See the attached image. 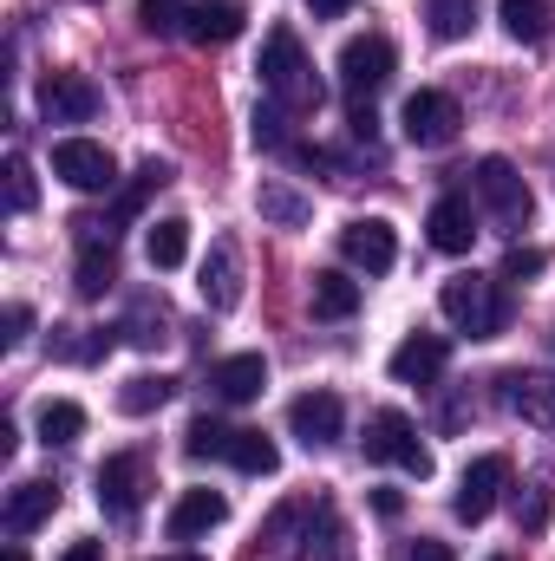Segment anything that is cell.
<instances>
[{"label": "cell", "instance_id": "cell-8", "mask_svg": "<svg viewBox=\"0 0 555 561\" xmlns=\"http://www.w3.org/2000/svg\"><path fill=\"white\" fill-rule=\"evenodd\" d=\"M457 125H464V112H457L451 92H412L406 112H399V131H406V144H418V150H444V144L457 138Z\"/></svg>", "mask_w": 555, "mask_h": 561}, {"label": "cell", "instance_id": "cell-18", "mask_svg": "<svg viewBox=\"0 0 555 561\" xmlns=\"http://www.w3.org/2000/svg\"><path fill=\"white\" fill-rule=\"evenodd\" d=\"M503 405L536 431H555V379L550 373H510L503 379Z\"/></svg>", "mask_w": 555, "mask_h": 561}, {"label": "cell", "instance_id": "cell-41", "mask_svg": "<svg viewBox=\"0 0 555 561\" xmlns=\"http://www.w3.org/2000/svg\"><path fill=\"white\" fill-rule=\"evenodd\" d=\"M373 510H380V516H399V510H406V496H399V490H373Z\"/></svg>", "mask_w": 555, "mask_h": 561}, {"label": "cell", "instance_id": "cell-12", "mask_svg": "<svg viewBox=\"0 0 555 561\" xmlns=\"http://www.w3.org/2000/svg\"><path fill=\"white\" fill-rule=\"evenodd\" d=\"M340 255H347L353 268H366V275H386V268L399 262L393 222H386V216H360V222H347V229H340Z\"/></svg>", "mask_w": 555, "mask_h": 561}, {"label": "cell", "instance_id": "cell-32", "mask_svg": "<svg viewBox=\"0 0 555 561\" xmlns=\"http://www.w3.org/2000/svg\"><path fill=\"white\" fill-rule=\"evenodd\" d=\"M550 516H555V483H550V477H536V483L523 490V503H517V523H523L530 536H543V529H550Z\"/></svg>", "mask_w": 555, "mask_h": 561}, {"label": "cell", "instance_id": "cell-29", "mask_svg": "<svg viewBox=\"0 0 555 561\" xmlns=\"http://www.w3.org/2000/svg\"><path fill=\"white\" fill-rule=\"evenodd\" d=\"M424 20L438 39H464L477 26V0H424Z\"/></svg>", "mask_w": 555, "mask_h": 561}, {"label": "cell", "instance_id": "cell-26", "mask_svg": "<svg viewBox=\"0 0 555 561\" xmlns=\"http://www.w3.org/2000/svg\"><path fill=\"white\" fill-rule=\"evenodd\" d=\"M170 392H177V379H163V373H138V379H125V386H118V412L144 419V412L170 405Z\"/></svg>", "mask_w": 555, "mask_h": 561}, {"label": "cell", "instance_id": "cell-23", "mask_svg": "<svg viewBox=\"0 0 555 561\" xmlns=\"http://www.w3.org/2000/svg\"><path fill=\"white\" fill-rule=\"evenodd\" d=\"M256 209H262V222H281V229H301V222L314 216V203H307L301 190H287V183H275V176H269V183L256 190Z\"/></svg>", "mask_w": 555, "mask_h": 561}, {"label": "cell", "instance_id": "cell-34", "mask_svg": "<svg viewBox=\"0 0 555 561\" xmlns=\"http://www.w3.org/2000/svg\"><path fill=\"white\" fill-rule=\"evenodd\" d=\"M39 203V190H33V170H26V157H7V209L13 216H26Z\"/></svg>", "mask_w": 555, "mask_h": 561}, {"label": "cell", "instance_id": "cell-1", "mask_svg": "<svg viewBox=\"0 0 555 561\" xmlns=\"http://www.w3.org/2000/svg\"><path fill=\"white\" fill-rule=\"evenodd\" d=\"M256 72H262V85L275 92L281 112H314V105H320V79H314V59H307V46H301L294 26H269Z\"/></svg>", "mask_w": 555, "mask_h": 561}, {"label": "cell", "instance_id": "cell-4", "mask_svg": "<svg viewBox=\"0 0 555 561\" xmlns=\"http://www.w3.org/2000/svg\"><path fill=\"white\" fill-rule=\"evenodd\" d=\"M366 457L373 463H399L418 483L431 477V450L418 444V424L406 412H373V424H366Z\"/></svg>", "mask_w": 555, "mask_h": 561}, {"label": "cell", "instance_id": "cell-24", "mask_svg": "<svg viewBox=\"0 0 555 561\" xmlns=\"http://www.w3.org/2000/svg\"><path fill=\"white\" fill-rule=\"evenodd\" d=\"M497 13H503V33H510V39L543 46V33H550V0H497Z\"/></svg>", "mask_w": 555, "mask_h": 561}, {"label": "cell", "instance_id": "cell-10", "mask_svg": "<svg viewBox=\"0 0 555 561\" xmlns=\"http://www.w3.org/2000/svg\"><path fill=\"white\" fill-rule=\"evenodd\" d=\"M99 85L86 79V72H46L39 79V112L53 118V125H86V118H99Z\"/></svg>", "mask_w": 555, "mask_h": 561}, {"label": "cell", "instance_id": "cell-28", "mask_svg": "<svg viewBox=\"0 0 555 561\" xmlns=\"http://www.w3.org/2000/svg\"><path fill=\"white\" fill-rule=\"evenodd\" d=\"M86 431V405H72V399H46L39 405V444L53 450V444H72Z\"/></svg>", "mask_w": 555, "mask_h": 561}, {"label": "cell", "instance_id": "cell-38", "mask_svg": "<svg viewBox=\"0 0 555 561\" xmlns=\"http://www.w3.org/2000/svg\"><path fill=\"white\" fill-rule=\"evenodd\" d=\"M26 327H33V307H26V300H13V307H7V333H0V340H7V346H20V340H26Z\"/></svg>", "mask_w": 555, "mask_h": 561}, {"label": "cell", "instance_id": "cell-39", "mask_svg": "<svg viewBox=\"0 0 555 561\" xmlns=\"http://www.w3.org/2000/svg\"><path fill=\"white\" fill-rule=\"evenodd\" d=\"M399 561H451V549H444V542H431V536H418V542H412Z\"/></svg>", "mask_w": 555, "mask_h": 561}, {"label": "cell", "instance_id": "cell-43", "mask_svg": "<svg viewBox=\"0 0 555 561\" xmlns=\"http://www.w3.org/2000/svg\"><path fill=\"white\" fill-rule=\"evenodd\" d=\"M0 561H26V549H20V542H13V549H7V556H0Z\"/></svg>", "mask_w": 555, "mask_h": 561}, {"label": "cell", "instance_id": "cell-17", "mask_svg": "<svg viewBox=\"0 0 555 561\" xmlns=\"http://www.w3.org/2000/svg\"><path fill=\"white\" fill-rule=\"evenodd\" d=\"M242 26H249L242 0H196V7H183V33H190L196 46H229Z\"/></svg>", "mask_w": 555, "mask_h": 561}, {"label": "cell", "instance_id": "cell-7", "mask_svg": "<svg viewBox=\"0 0 555 561\" xmlns=\"http://www.w3.org/2000/svg\"><path fill=\"white\" fill-rule=\"evenodd\" d=\"M503 483H510V457H497V450H484V457H471V463H464V477H457V496H451V516H457V523H484V516L497 510V496H503Z\"/></svg>", "mask_w": 555, "mask_h": 561}, {"label": "cell", "instance_id": "cell-30", "mask_svg": "<svg viewBox=\"0 0 555 561\" xmlns=\"http://www.w3.org/2000/svg\"><path fill=\"white\" fill-rule=\"evenodd\" d=\"M229 444H236V431L216 419H190V431H183V450L203 463V457H229Z\"/></svg>", "mask_w": 555, "mask_h": 561}, {"label": "cell", "instance_id": "cell-19", "mask_svg": "<svg viewBox=\"0 0 555 561\" xmlns=\"http://www.w3.org/2000/svg\"><path fill=\"white\" fill-rule=\"evenodd\" d=\"M53 510H59V490H53V483H13V490H7V510H0V529L20 542V536H33Z\"/></svg>", "mask_w": 555, "mask_h": 561}, {"label": "cell", "instance_id": "cell-2", "mask_svg": "<svg viewBox=\"0 0 555 561\" xmlns=\"http://www.w3.org/2000/svg\"><path fill=\"white\" fill-rule=\"evenodd\" d=\"M438 307H444V320H451L457 333H471V340H497V333L510 327V300L497 294V280H484V275H451L444 294H438Z\"/></svg>", "mask_w": 555, "mask_h": 561}, {"label": "cell", "instance_id": "cell-25", "mask_svg": "<svg viewBox=\"0 0 555 561\" xmlns=\"http://www.w3.org/2000/svg\"><path fill=\"white\" fill-rule=\"evenodd\" d=\"M112 280H118V249H112V242H86V255H79V280H72V287H79L86 300H99Z\"/></svg>", "mask_w": 555, "mask_h": 561}, {"label": "cell", "instance_id": "cell-20", "mask_svg": "<svg viewBox=\"0 0 555 561\" xmlns=\"http://www.w3.org/2000/svg\"><path fill=\"white\" fill-rule=\"evenodd\" d=\"M444 359H451V346H444L438 333H412V340L393 346V379H399V386H431V379L444 373Z\"/></svg>", "mask_w": 555, "mask_h": 561}, {"label": "cell", "instance_id": "cell-27", "mask_svg": "<svg viewBox=\"0 0 555 561\" xmlns=\"http://www.w3.org/2000/svg\"><path fill=\"white\" fill-rule=\"evenodd\" d=\"M229 463H236L242 477H275L281 450H275V437H262V431H236V444H229Z\"/></svg>", "mask_w": 555, "mask_h": 561}, {"label": "cell", "instance_id": "cell-45", "mask_svg": "<svg viewBox=\"0 0 555 561\" xmlns=\"http://www.w3.org/2000/svg\"><path fill=\"white\" fill-rule=\"evenodd\" d=\"M550 346H555V340H550Z\"/></svg>", "mask_w": 555, "mask_h": 561}, {"label": "cell", "instance_id": "cell-42", "mask_svg": "<svg viewBox=\"0 0 555 561\" xmlns=\"http://www.w3.org/2000/svg\"><path fill=\"white\" fill-rule=\"evenodd\" d=\"M99 556H105L99 542H72V549H66V556H59V561H99Z\"/></svg>", "mask_w": 555, "mask_h": 561}, {"label": "cell", "instance_id": "cell-21", "mask_svg": "<svg viewBox=\"0 0 555 561\" xmlns=\"http://www.w3.org/2000/svg\"><path fill=\"white\" fill-rule=\"evenodd\" d=\"M307 307L320 320H347V313H360V280L340 275V268H320V275L307 280Z\"/></svg>", "mask_w": 555, "mask_h": 561}, {"label": "cell", "instance_id": "cell-15", "mask_svg": "<svg viewBox=\"0 0 555 561\" xmlns=\"http://www.w3.org/2000/svg\"><path fill=\"white\" fill-rule=\"evenodd\" d=\"M424 236H431L438 255H471V242H477V209H471V196H438L431 216H424Z\"/></svg>", "mask_w": 555, "mask_h": 561}, {"label": "cell", "instance_id": "cell-14", "mask_svg": "<svg viewBox=\"0 0 555 561\" xmlns=\"http://www.w3.org/2000/svg\"><path fill=\"white\" fill-rule=\"evenodd\" d=\"M203 307L209 313H236L242 307V255H236V242L223 236V242H209V255H203Z\"/></svg>", "mask_w": 555, "mask_h": 561}, {"label": "cell", "instance_id": "cell-44", "mask_svg": "<svg viewBox=\"0 0 555 561\" xmlns=\"http://www.w3.org/2000/svg\"><path fill=\"white\" fill-rule=\"evenodd\" d=\"M163 561H203V556H163Z\"/></svg>", "mask_w": 555, "mask_h": 561}, {"label": "cell", "instance_id": "cell-6", "mask_svg": "<svg viewBox=\"0 0 555 561\" xmlns=\"http://www.w3.org/2000/svg\"><path fill=\"white\" fill-rule=\"evenodd\" d=\"M393 66H399V53H393L386 33H360V39L340 46V85L353 99H373L380 85H393Z\"/></svg>", "mask_w": 555, "mask_h": 561}, {"label": "cell", "instance_id": "cell-37", "mask_svg": "<svg viewBox=\"0 0 555 561\" xmlns=\"http://www.w3.org/2000/svg\"><path fill=\"white\" fill-rule=\"evenodd\" d=\"M138 20H144V33H170V26H183V13H177L170 0H138Z\"/></svg>", "mask_w": 555, "mask_h": 561}, {"label": "cell", "instance_id": "cell-11", "mask_svg": "<svg viewBox=\"0 0 555 561\" xmlns=\"http://www.w3.org/2000/svg\"><path fill=\"white\" fill-rule=\"evenodd\" d=\"M287 431H294L307 450H327V444H340V431H347V405H340L333 392H301V399L287 405Z\"/></svg>", "mask_w": 555, "mask_h": 561}, {"label": "cell", "instance_id": "cell-22", "mask_svg": "<svg viewBox=\"0 0 555 561\" xmlns=\"http://www.w3.org/2000/svg\"><path fill=\"white\" fill-rule=\"evenodd\" d=\"M144 255H150V268H183L190 262V222L183 216H163V222H150V236H144Z\"/></svg>", "mask_w": 555, "mask_h": 561}, {"label": "cell", "instance_id": "cell-33", "mask_svg": "<svg viewBox=\"0 0 555 561\" xmlns=\"http://www.w3.org/2000/svg\"><path fill=\"white\" fill-rule=\"evenodd\" d=\"M163 183H170V163H163V157H150V163L138 170V183H132V190L118 196V222H125V216H138L144 196H150V190H163Z\"/></svg>", "mask_w": 555, "mask_h": 561}, {"label": "cell", "instance_id": "cell-13", "mask_svg": "<svg viewBox=\"0 0 555 561\" xmlns=\"http://www.w3.org/2000/svg\"><path fill=\"white\" fill-rule=\"evenodd\" d=\"M262 386H269V359L262 353H229V359L209 366V399L216 405H249V399H262Z\"/></svg>", "mask_w": 555, "mask_h": 561}, {"label": "cell", "instance_id": "cell-40", "mask_svg": "<svg viewBox=\"0 0 555 561\" xmlns=\"http://www.w3.org/2000/svg\"><path fill=\"white\" fill-rule=\"evenodd\" d=\"M307 13L314 20H340V13H353V0H307Z\"/></svg>", "mask_w": 555, "mask_h": 561}, {"label": "cell", "instance_id": "cell-36", "mask_svg": "<svg viewBox=\"0 0 555 561\" xmlns=\"http://www.w3.org/2000/svg\"><path fill=\"white\" fill-rule=\"evenodd\" d=\"M256 144L262 150H287V125H281L275 105H256Z\"/></svg>", "mask_w": 555, "mask_h": 561}, {"label": "cell", "instance_id": "cell-5", "mask_svg": "<svg viewBox=\"0 0 555 561\" xmlns=\"http://www.w3.org/2000/svg\"><path fill=\"white\" fill-rule=\"evenodd\" d=\"M53 176L59 183H72L79 196H105L112 183H118V163H112V150L92 138H59L53 144Z\"/></svg>", "mask_w": 555, "mask_h": 561}, {"label": "cell", "instance_id": "cell-9", "mask_svg": "<svg viewBox=\"0 0 555 561\" xmlns=\"http://www.w3.org/2000/svg\"><path fill=\"white\" fill-rule=\"evenodd\" d=\"M144 490H150V463H144L138 450L99 463V510H105V516H138Z\"/></svg>", "mask_w": 555, "mask_h": 561}, {"label": "cell", "instance_id": "cell-16", "mask_svg": "<svg viewBox=\"0 0 555 561\" xmlns=\"http://www.w3.org/2000/svg\"><path fill=\"white\" fill-rule=\"evenodd\" d=\"M229 516V496L223 490H183L177 503H170V542H196V536H209L216 523Z\"/></svg>", "mask_w": 555, "mask_h": 561}, {"label": "cell", "instance_id": "cell-35", "mask_svg": "<svg viewBox=\"0 0 555 561\" xmlns=\"http://www.w3.org/2000/svg\"><path fill=\"white\" fill-rule=\"evenodd\" d=\"M543 268H550V255H543V249H523V242H517V249L503 255V280H536Z\"/></svg>", "mask_w": 555, "mask_h": 561}, {"label": "cell", "instance_id": "cell-3", "mask_svg": "<svg viewBox=\"0 0 555 561\" xmlns=\"http://www.w3.org/2000/svg\"><path fill=\"white\" fill-rule=\"evenodd\" d=\"M471 183H477V196L490 203V216H497L503 229H530L536 196H530V183L517 176V163H510V157H484V163L471 170Z\"/></svg>", "mask_w": 555, "mask_h": 561}, {"label": "cell", "instance_id": "cell-31", "mask_svg": "<svg viewBox=\"0 0 555 561\" xmlns=\"http://www.w3.org/2000/svg\"><path fill=\"white\" fill-rule=\"evenodd\" d=\"M125 340H132V346H157V340H170V313H163V300H138V307H132Z\"/></svg>", "mask_w": 555, "mask_h": 561}]
</instances>
